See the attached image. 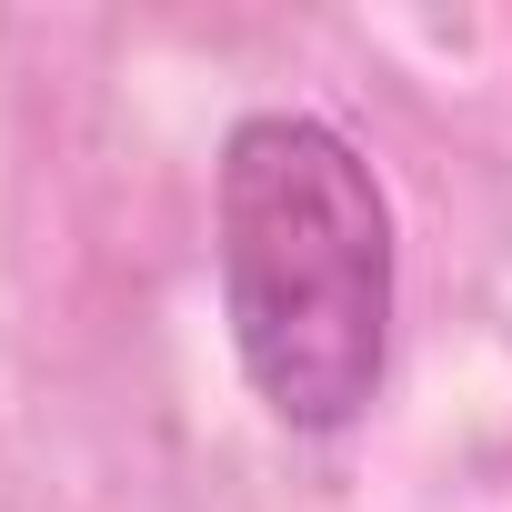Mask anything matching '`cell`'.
Segmentation results:
<instances>
[{
    "mask_svg": "<svg viewBox=\"0 0 512 512\" xmlns=\"http://www.w3.org/2000/svg\"><path fill=\"white\" fill-rule=\"evenodd\" d=\"M211 272L231 362L282 432H352L392 372L402 241L362 141L322 111H251L211 161Z\"/></svg>",
    "mask_w": 512,
    "mask_h": 512,
    "instance_id": "obj_1",
    "label": "cell"
}]
</instances>
